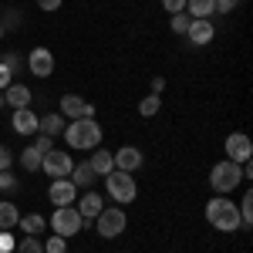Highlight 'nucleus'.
<instances>
[{"instance_id": "nucleus-41", "label": "nucleus", "mask_w": 253, "mask_h": 253, "mask_svg": "<svg viewBox=\"0 0 253 253\" xmlns=\"http://www.w3.org/2000/svg\"><path fill=\"white\" fill-rule=\"evenodd\" d=\"M0 38H3V27H0Z\"/></svg>"}, {"instance_id": "nucleus-12", "label": "nucleus", "mask_w": 253, "mask_h": 253, "mask_svg": "<svg viewBox=\"0 0 253 253\" xmlns=\"http://www.w3.org/2000/svg\"><path fill=\"white\" fill-rule=\"evenodd\" d=\"M75 210H78L81 219L88 223V219H95V216L105 210V199H101L95 189H84V196H78V199H75Z\"/></svg>"}, {"instance_id": "nucleus-26", "label": "nucleus", "mask_w": 253, "mask_h": 253, "mask_svg": "<svg viewBox=\"0 0 253 253\" xmlns=\"http://www.w3.org/2000/svg\"><path fill=\"white\" fill-rule=\"evenodd\" d=\"M14 250H17V253H44V243H41L38 236H24Z\"/></svg>"}, {"instance_id": "nucleus-16", "label": "nucleus", "mask_w": 253, "mask_h": 253, "mask_svg": "<svg viewBox=\"0 0 253 253\" xmlns=\"http://www.w3.org/2000/svg\"><path fill=\"white\" fill-rule=\"evenodd\" d=\"M10 128H14L17 135H34V132H38V115H34L31 108H17L14 118H10Z\"/></svg>"}, {"instance_id": "nucleus-34", "label": "nucleus", "mask_w": 253, "mask_h": 253, "mask_svg": "<svg viewBox=\"0 0 253 253\" xmlns=\"http://www.w3.org/2000/svg\"><path fill=\"white\" fill-rule=\"evenodd\" d=\"M240 7V0H216V14H233Z\"/></svg>"}, {"instance_id": "nucleus-10", "label": "nucleus", "mask_w": 253, "mask_h": 253, "mask_svg": "<svg viewBox=\"0 0 253 253\" xmlns=\"http://www.w3.org/2000/svg\"><path fill=\"white\" fill-rule=\"evenodd\" d=\"M226 159L230 162H250V156H253V142H250V135H243V132H233V135L226 138Z\"/></svg>"}, {"instance_id": "nucleus-21", "label": "nucleus", "mask_w": 253, "mask_h": 253, "mask_svg": "<svg viewBox=\"0 0 253 253\" xmlns=\"http://www.w3.org/2000/svg\"><path fill=\"white\" fill-rule=\"evenodd\" d=\"M17 226L24 230V236H41L44 230H47V219H44L41 213H27V216L17 219Z\"/></svg>"}, {"instance_id": "nucleus-9", "label": "nucleus", "mask_w": 253, "mask_h": 253, "mask_svg": "<svg viewBox=\"0 0 253 253\" xmlns=\"http://www.w3.org/2000/svg\"><path fill=\"white\" fill-rule=\"evenodd\" d=\"M61 115L68 118V122H75V118H95V105L91 101H84L81 95H68L61 98Z\"/></svg>"}, {"instance_id": "nucleus-40", "label": "nucleus", "mask_w": 253, "mask_h": 253, "mask_svg": "<svg viewBox=\"0 0 253 253\" xmlns=\"http://www.w3.org/2000/svg\"><path fill=\"white\" fill-rule=\"evenodd\" d=\"M0 108H3V95H0Z\"/></svg>"}, {"instance_id": "nucleus-19", "label": "nucleus", "mask_w": 253, "mask_h": 253, "mask_svg": "<svg viewBox=\"0 0 253 253\" xmlns=\"http://www.w3.org/2000/svg\"><path fill=\"white\" fill-rule=\"evenodd\" d=\"M91 152H95V156L88 159V166L95 169V175H101V179H105V175L115 169V159H112V152H108V149H101V145H98V149H91Z\"/></svg>"}, {"instance_id": "nucleus-31", "label": "nucleus", "mask_w": 253, "mask_h": 253, "mask_svg": "<svg viewBox=\"0 0 253 253\" xmlns=\"http://www.w3.org/2000/svg\"><path fill=\"white\" fill-rule=\"evenodd\" d=\"M0 189H3V193H17V179L10 175V169L0 172Z\"/></svg>"}, {"instance_id": "nucleus-24", "label": "nucleus", "mask_w": 253, "mask_h": 253, "mask_svg": "<svg viewBox=\"0 0 253 253\" xmlns=\"http://www.w3.org/2000/svg\"><path fill=\"white\" fill-rule=\"evenodd\" d=\"M236 210H240V230H250L253 226V193L250 189L243 193V203H240Z\"/></svg>"}, {"instance_id": "nucleus-18", "label": "nucleus", "mask_w": 253, "mask_h": 253, "mask_svg": "<svg viewBox=\"0 0 253 253\" xmlns=\"http://www.w3.org/2000/svg\"><path fill=\"white\" fill-rule=\"evenodd\" d=\"M64 125H68V118L61 115V112H51V115L38 118V132L41 135H51V138H58L64 132Z\"/></svg>"}, {"instance_id": "nucleus-20", "label": "nucleus", "mask_w": 253, "mask_h": 253, "mask_svg": "<svg viewBox=\"0 0 253 253\" xmlns=\"http://www.w3.org/2000/svg\"><path fill=\"white\" fill-rule=\"evenodd\" d=\"M186 14L193 20H213L216 0H186Z\"/></svg>"}, {"instance_id": "nucleus-8", "label": "nucleus", "mask_w": 253, "mask_h": 253, "mask_svg": "<svg viewBox=\"0 0 253 253\" xmlns=\"http://www.w3.org/2000/svg\"><path fill=\"white\" fill-rule=\"evenodd\" d=\"M47 199H51V206H75V199H78V186L64 175V179H54L51 186H47Z\"/></svg>"}, {"instance_id": "nucleus-39", "label": "nucleus", "mask_w": 253, "mask_h": 253, "mask_svg": "<svg viewBox=\"0 0 253 253\" xmlns=\"http://www.w3.org/2000/svg\"><path fill=\"white\" fill-rule=\"evenodd\" d=\"M166 91V78H152V95H162Z\"/></svg>"}, {"instance_id": "nucleus-2", "label": "nucleus", "mask_w": 253, "mask_h": 253, "mask_svg": "<svg viewBox=\"0 0 253 253\" xmlns=\"http://www.w3.org/2000/svg\"><path fill=\"white\" fill-rule=\"evenodd\" d=\"M206 223L219 233H236L240 230V210L230 196H213L206 203Z\"/></svg>"}, {"instance_id": "nucleus-35", "label": "nucleus", "mask_w": 253, "mask_h": 253, "mask_svg": "<svg viewBox=\"0 0 253 253\" xmlns=\"http://www.w3.org/2000/svg\"><path fill=\"white\" fill-rule=\"evenodd\" d=\"M162 7H166L169 17H172V14H182V10H186V0H162Z\"/></svg>"}, {"instance_id": "nucleus-3", "label": "nucleus", "mask_w": 253, "mask_h": 253, "mask_svg": "<svg viewBox=\"0 0 253 253\" xmlns=\"http://www.w3.org/2000/svg\"><path fill=\"white\" fill-rule=\"evenodd\" d=\"M240 182H243V169H240V162H230V159H223V162H216L213 169H210V186L216 189V196L233 193Z\"/></svg>"}, {"instance_id": "nucleus-36", "label": "nucleus", "mask_w": 253, "mask_h": 253, "mask_svg": "<svg viewBox=\"0 0 253 253\" xmlns=\"http://www.w3.org/2000/svg\"><path fill=\"white\" fill-rule=\"evenodd\" d=\"M14 247H17V243L10 240V233H7V230H0V253H10Z\"/></svg>"}, {"instance_id": "nucleus-32", "label": "nucleus", "mask_w": 253, "mask_h": 253, "mask_svg": "<svg viewBox=\"0 0 253 253\" xmlns=\"http://www.w3.org/2000/svg\"><path fill=\"white\" fill-rule=\"evenodd\" d=\"M10 166H14V152H10L7 145H0V172H7Z\"/></svg>"}, {"instance_id": "nucleus-7", "label": "nucleus", "mask_w": 253, "mask_h": 253, "mask_svg": "<svg viewBox=\"0 0 253 253\" xmlns=\"http://www.w3.org/2000/svg\"><path fill=\"white\" fill-rule=\"evenodd\" d=\"M71 166H75L71 152H61V149L44 152V162H41V169L51 175V179H64V175H71Z\"/></svg>"}, {"instance_id": "nucleus-17", "label": "nucleus", "mask_w": 253, "mask_h": 253, "mask_svg": "<svg viewBox=\"0 0 253 253\" xmlns=\"http://www.w3.org/2000/svg\"><path fill=\"white\" fill-rule=\"evenodd\" d=\"M68 179H71V182H75L78 189H91V186L98 182L95 169H91L88 162H75V166H71V175H68Z\"/></svg>"}, {"instance_id": "nucleus-11", "label": "nucleus", "mask_w": 253, "mask_h": 253, "mask_svg": "<svg viewBox=\"0 0 253 253\" xmlns=\"http://www.w3.org/2000/svg\"><path fill=\"white\" fill-rule=\"evenodd\" d=\"M27 68H31L34 78H51V75H54V54H51L47 47H34V51L27 54Z\"/></svg>"}, {"instance_id": "nucleus-15", "label": "nucleus", "mask_w": 253, "mask_h": 253, "mask_svg": "<svg viewBox=\"0 0 253 253\" xmlns=\"http://www.w3.org/2000/svg\"><path fill=\"white\" fill-rule=\"evenodd\" d=\"M186 38H189L193 47H206V44L216 38L213 20H193V24H189V31H186Z\"/></svg>"}, {"instance_id": "nucleus-5", "label": "nucleus", "mask_w": 253, "mask_h": 253, "mask_svg": "<svg viewBox=\"0 0 253 253\" xmlns=\"http://www.w3.org/2000/svg\"><path fill=\"white\" fill-rule=\"evenodd\" d=\"M47 226L54 230V236H78L81 230H84V219H81V213L75 210V206H58L54 210V216L47 219Z\"/></svg>"}, {"instance_id": "nucleus-28", "label": "nucleus", "mask_w": 253, "mask_h": 253, "mask_svg": "<svg viewBox=\"0 0 253 253\" xmlns=\"http://www.w3.org/2000/svg\"><path fill=\"white\" fill-rule=\"evenodd\" d=\"M0 64H3V68H7V71H10V75H17L20 68H24V58H20L17 51H7V54H3V58H0Z\"/></svg>"}, {"instance_id": "nucleus-22", "label": "nucleus", "mask_w": 253, "mask_h": 253, "mask_svg": "<svg viewBox=\"0 0 253 253\" xmlns=\"http://www.w3.org/2000/svg\"><path fill=\"white\" fill-rule=\"evenodd\" d=\"M17 159H20V166H24L27 172H41V162H44V156H41L34 145H27V149H24Z\"/></svg>"}, {"instance_id": "nucleus-38", "label": "nucleus", "mask_w": 253, "mask_h": 253, "mask_svg": "<svg viewBox=\"0 0 253 253\" xmlns=\"http://www.w3.org/2000/svg\"><path fill=\"white\" fill-rule=\"evenodd\" d=\"M10 81H14V75H10V71H7V68L0 64V91H3V88H7Z\"/></svg>"}, {"instance_id": "nucleus-27", "label": "nucleus", "mask_w": 253, "mask_h": 253, "mask_svg": "<svg viewBox=\"0 0 253 253\" xmlns=\"http://www.w3.org/2000/svg\"><path fill=\"white\" fill-rule=\"evenodd\" d=\"M189 24H193V17L182 10V14H172V20H169V27H172V34H186L189 31Z\"/></svg>"}, {"instance_id": "nucleus-23", "label": "nucleus", "mask_w": 253, "mask_h": 253, "mask_svg": "<svg viewBox=\"0 0 253 253\" xmlns=\"http://www.w3.org/2000/svg\"><path fill=\"white\" fill-rule=\"evenodd\" d=\"M17 219H20L17 206H14L10 199H3V203H0V230H10V226H17Z\"/></svg>"}, {"instance_id": "nucleus-37", "label": "nucleus", "mask_w": 253, "mask_h": 253, "mask_svg": "<svg viewBox=\"0 0 253 253\" xmlns=\"http://www.w3.org/2000/svg\"><path fill=\"white\" fill-rule=\"evenodd\" d=\"M61 3H64V0H38V7H41V10H47V14H51V10H58Z\"/></svg>"}, {"instance_id": "nucleus-4", "label": "nucleus", "mask_w": 253, "mask_h": 253, "mask_svg": "<svg viewBox=\"0 0 253 253\" xmlns=\"http://www.w3.org/2000/svg\"><path fill=\"white\" fill-rule=\"evenodd\" d=\"M105 189H108V196L115 199L118 206H128V203H132V199L138 196V182L132 179V172L112 169V172L105 175Z\"/></svg>"}, {"instance_id": "nucleus-13", "label": "nucleus", "mask_w": 253, "mask_h": 253, "mask_svg": "<svg viewBox=\"0 0 253 253\" xmlns=\"http://www.w3.org/2000/svg\"><path fill=\"white\" fill-rule=\"evenodd\" d=\"M31 98H34L31 88L20 84V81H10V84L3 88V105H10L14 112H17V108H31Z\"/></svg>"}, {"instance_id": "nucleus-1", "label": "nucleus", "mask_w": 253, "mask_h": 253, "mask_svg": "<svg viewBox=\"0 0 253 253\" xmlns=\"http://www.w3.org/2000/svg\"><path fill=\"white\" fill-rule=\"evenodd\" d=\"M64 142H68V149H75V152H91L101 145V125H98L95 118H75V122H68L64 125Z\"/></svg>"}, {"instance_id": "nucleus-30", "label": "nucleus", "mask_w": 253, "mask_h": 253, "mask_svg": "<svg viewBox=\"0 0 253 253\" xmlns=\"http://www.w3.org/2000/svg\"><path fill=\"white\" fill-rule=\"evenodd\" d=\"M44 253H68V240H64V236H51V240H44Z\"/></svg>"}, {"instance_id": "nucleus-6", "label": "nucleus", "mask_w": 253, "mask_h": 253, "mask_svg": "<svg viewBox=\"0 0 253 253\" xmlns=\"http://www.w3.org/2000/svg\"><path fill=\"white\" fill-rule=\"evenodd\" d=\"M95 223H98V236L101 240H115V236L125 233V226H128V216H125V210H101V213L95 216Z\"/></svg>"}, {"instance_id": "nucleus-33", "label": "nucleus", "mask_w": 253, "mask_h": 253, "mask_svg": "<svg viewBox=\"0 0 253 253\" xmlns=\"http://www.w3.org/2000/svg\"><path fill=\"white\" fill-rule=\"evenodd\" d=\"M34 149H38L41 156H44V152H51V149H54V138H51V135H38V142H34Z\"/></svg>"}, {"instance_id": "nucleus-25", "label": "nucleus", "mask_w": 253, "mask_h": 253, "mask_svg": "<svg viewBox=\"0 0 253 253\" xmlns=\"http://www.w3.org/2000/svg\"><path fill=\"white\" fill-rule=\"evenodd\" d=\"M159 108H162V98H159V95H145L142 101H138V115H142V118L159 115Z\"/></svg>"}, {"instance_id": "nucleus-29", "label": "nucleus", "mask_w": 253, "mask_h": 253, "mask_svg": "<svg viewBox=\"0 0 253 253\" xmlns=\"http://www.w3.org/2000/svg\"><path fill=\"white\" fill-rule=\"evenodd\" d=\"M20 20H24V14H20V10H7V14H3V20H0L3 34H7V31H17V27H20Z\"/></svg>"}, {"instance_id": "nucleus-14", "label": "nucleus", "mask_w": 253, "mask_h": 253, "mask_svg": "<svg viewBox=\"0 0 253 253\" xmlns=\"http://www.w3.org/2000/svg\"><path fill=\"white\" fill-rule=\"evenodd\" d=\"M112 159H115V169H122V172H135L145 156H142V149H135V145H122L118 152H112Z\"/></svg>"}]
</instances>
